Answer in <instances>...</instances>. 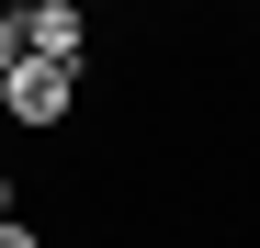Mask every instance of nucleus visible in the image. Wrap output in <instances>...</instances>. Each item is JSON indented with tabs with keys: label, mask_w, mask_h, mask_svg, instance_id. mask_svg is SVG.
I'll use <instances>...</instances> for the list:
<instances>
[{
	"label": "nucleus",
	"mask_w": 260,
	"mask_h": 248,
	"mask_svg": "<svg viewBox=\"0 0 260 248\" xmlns=\"http://www.w3.org/2000/svg\"><path fill=\"white\" fill-rule=\"evenodd\" d=\"M12 23H23L34 57H79L91 68V0H12Z\"/></svg>",
	"instance_id": "2"
},
{
	"label": "nucleus",
	"mask_w": 260,
	"mask_h": 248,
	"mask_svg": "<svg viewBox=\"0 0 260 248\" xmlns=\"http://www.w3.org/2000/svg\"><path fill=\"white\" fill-rule=\"evenodd\" d=\"M23 57V23H12V0H0V68H12Z\"/></svg>",
	"instance_id": "4"
},
{
	"label": "nucleus",
	"mask_w": 260,
	"mask_h": 248,
	"mask_svg": "<svg viewBox=\"0 0 260 248\" xmlns=\"http://www.w3.org/2000/svg\"><path fill=\"white\" fill-rule=\"evenodd\" d=\"M12 203H23V192H12V170H0V215H12Z\"/></svg>",
	"instance_id": "5"
},
{
	"label": "nucleus",
	"mask_w": 260,
	"mask_h": 248,
	"mask_svg": "<svg viewBox=\"0 0 260 248\" xmlns=\"http://www.w3.org/2000/svg\"><path fill=\"white\" fill-rule=\"evenodd\" d=\"M0 248H57V237H46V226H34L23 203H12V215H0Z\"/></svg>",
	"instance_id": "3"
},
{
	"label": "nucleus",
	"mask_w": 260,
	"mask_h": 248,
	"mask_svg": "<svg viewBox=\"0 0 260 248\" xmlns=\"http://www.w3.org/2000/svg\"><path fill=\"white\" fill-rule=\"evenodd\" d=\"M79 79H91V68H79V57H12V68H0V124H23V136H57V124L79 113Z\"/></svg>",
	"instance_id": "1"
}]
</instances>
